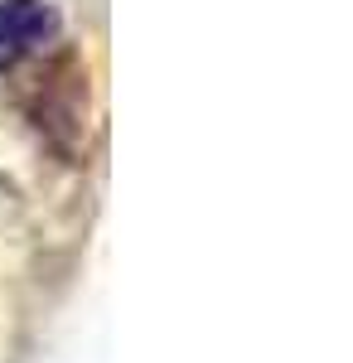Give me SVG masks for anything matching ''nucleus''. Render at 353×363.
Segmentation results:
<instances>
[{
    "instance_id": "nucleus-1",
    "label": "nucleus",
    "mask_w": 353,
    "mask_h": 363,
    "mask_svg": "<svg viewBox=\"0 0 353 363\" xmlns=\"http://www.w3.org/2000/svg\"><path fill=\"white\" fill-rule=\"evenodd\" d=\"M58 34V10L49 0H0V73L44 49Z\"/></svg>"
}]
</instances>
